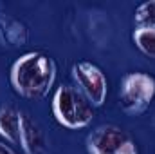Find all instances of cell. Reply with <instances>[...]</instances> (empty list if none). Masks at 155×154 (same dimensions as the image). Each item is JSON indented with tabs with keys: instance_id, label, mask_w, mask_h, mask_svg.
<instances>
[{
	"instance_id": "obj_1",
	"label": "cell",
	"mask_w": 155,
	"mask_h": 154,
	"mask_svg": "<svg viewBox=\"0 0 155 154\" xmlns=\"http://www.w3.org/2000/svg\"><path fill=\"white\" fill-rule=\"evenodd\" d=\"M58 76L54 58L43 51H29L20 54L9 69L13 91L25 100H40L49 94Z\"/></svg>"
},
{
	"instance_id": "obj_2",
	"label": "cell",
	"mask_w": 155,
	"mask_h": 154,
	"mask_svg": "<svg viewBox=\"0 0 155 154\" xmlns=\"http://www.w3.org/2000/svg\"><path fill=\"white\" fill-rule=\"evenodd\" d=\"M51 109L54 120L69 131L88 127L96 116V107L79 93L74 83H61L56 87Z\"/></svg>"
},
{
	"instance_id": "obj_3",
	"label": "cell",
	"mask_w": 155,
	"mask_h": 154,
	"mask_svg": "<svg viewBox=\"0 0 155 154\" xmlns=\"http://www.w3.org/2000/svg\"><path fill=\"white\" fill-rule=\"evenodd\" d=\"M155 98V78L150 73H126L119 83V107L124 114L139 116L148 111Z\"/></svg>"
},
{
	"instance_id": "obj_4",
	"label": "cell",
	"mask_w": 155,
	"mask_h": 154,
	"mask_svg": "<svg viewBox=\"0 0 155 154\" xmlns=\"http://www.w3.org/2000/svg\"><path fill=\"white\" fill-rule=\"evenodd\" d=\"M85 147L88 154H139L134 138L114 123L94 127L85 140Z\"/></svg>"
},
{
	"instance_id": "obj_5",
	"label": "cell",
	"mask_w": 155,
	"mask_h": 154,
	"mask_svg": "<svg viewBox=\"0 0 155 154\" xmlns=\"http://www.w3.org/2000/svg\"><path fill=\"white\" fill-rule=\"evenodd\" d=\"M71 76L74 85L79 89V93L94 107L105 105L108 96V80L99 65L88 60H78L72 64Z\"/></svg>"
},
{
	"instance_id": "obj_6",
	"label": "cell",
	"mask_w": 155,
	"mask_h": 154,
	"mask_svg": "<svg viewBox=\"0 0 155 154\" xmlns=\"http://www.w3.org/2000/svg\"><path fill=\"white\" fill-rule=\"evenodd\" d=\"M18 147L25 154H45L49 149V140L43 129L27 111H24V116H22Z\"/></svg>"
},
{
	"instance_id": "obj_7",
	"label": "cell",
	"mask_w": 155,
	"mask_h": 154,
	"mask_svg": "<svg viewBox=\"0 0 155 154\" xmlns=\"http://www.w3.org/2000/svg\"><path fill=\"white\" fill-rule=\"evenodd\" d=\"M29 40V27L16 16L0 13V45L5 49H18Z\"/></svg>"
},
{
	"instance_id": "obj_8",
	"label": "cell",
	"mask_w": 155,
	"mask_h": 154,
	"mask_svg": "<svg viewBox=\"0 0 155 154\" xmlns=\"http://www.w3.org/2000/svg\"><path fill=\"white\" fill-rule=\"evenodd\" d=\"M132 40L143 54L155 58V29L135 27L134 33H132Z\"/></svg>"
},
{
	"instance_id": "obj_9",
	"label": "cell",
	"mask_w": 155,
	"mask_h": 154,
	"mask_svg": "<svg viewBox=\"0 0 155 154\" xmlns=\"http://www.w3.org/2000/svg\"><path fill=\"white\" fill-rule=\"evenodd\" d=\"M134 24L135 27L155 29V0H146L135 7Z\"/></svg>"
},
{
	"instance_id": "obj_10",
	"label": "cell",
	"mask_w": 155,
	"mask_h": 154,
	"mask_svg": "<svg viewBox=\"0 0 155 154\" xmlns=\"http://www.w3.org/2000/svg\"><path fill=\"white\" fill-rule=\"evenodd\" d=\"M0 154H18L9 143H5L4 140H0Z\"/></svg>"
},
{
	"instance_id": "obj_11",
	"label": "cell",
	"mask_w": 155,
	"mask_h": 154,
	"mask_svg": "<svg viewBox=\"0 0 155 154\" xmlns=\"http://www.w3.org/2000/svg\"><path fill=\"white\" fill-rule=\"evenodd\" d=\"M152 125H153V129H155V111H153V116H152Z\"/></svg>"
}]
</instances>
